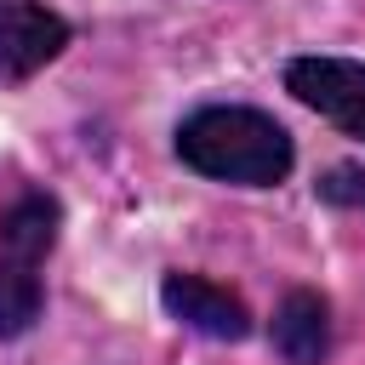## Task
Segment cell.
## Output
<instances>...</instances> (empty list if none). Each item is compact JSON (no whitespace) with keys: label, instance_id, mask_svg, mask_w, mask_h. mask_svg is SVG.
<instances>
[{"label":"cell","instance_id":"6da1fadb","mask_svg":"<svg viewBox=\"0 0 365 365\" xmlns=\"http://www.w3.org/2000/svg\"><path fill=\"white\" fill-rule=\"evenodd\" d=\"M177 154L200 177L240 182V188H274L291 171V160H297L285 125L268 120L262 108H240V103L194 108L177 125Z\"/></svg>","mask_w":365,"mask_h":365},{"label":"cell","instance_id":"7a4b0ae2","mask_svg":"<svg viewBox=\"0 0 365 365\" xmlns=\"http://www.w3.org/2000/svg\"><path fill=\"white\" fill-rule=\"evenodd\" d=\"M285 86L297 91V103L319 108L325 120H336L348 137L365 143V63H348V57H297L285 68Z\"/></svg>","mask_w":365,"mask_h":365},{"label":"cell","instance_id":"3957f363","mask_svg":"<svg viewBox=\"0 0 365 365\" xmlns=\"http://www.w3.org/2000/svg\"><path fill=\"white\" fill-rule=\"evenodd\" d=\"M68 46V23L34 0H6L0 6V80H29L40 74L57 51Z\"/></svg>","mask_w":365,"mask_h":365},{"label":"cell","instance_id":"277c9868","mask_svg":"<svg viewBox=\"0 0 365 365\" xmlns=\"http://www.w3.org/2000/svg\"><path fill=\"white\" fill-rule=\"evenodd\" d=\"M160 297H165V308H171L182 325H194L200 336L240 342V336L251 331V314H245V302H240L228 285H211V279H200V274H165Z\"/></svg>","mask_w":365,"mask_h":365},{"label":"cell","instance_id":"5b68a950","mask_svg":"<svg viewBox=\"0 0 365 365\" xmlns=\"http://www.w3.org/2000/svg\"><path fill=\"white\" fill-rule=\"evenodd\" d=\"M274 348L291 365H319L331 354V308L319 291H291L274 314Z\"/></svg>","mask_w":365,"mask_h":365},{"label":"cell","instance_id":"8992f818","mask_svg":"<svg viewBox=\"0 0 365 365\" xmlns=\"http://www.w3.org/2000/svg\"><path fill=\"white\" fill-rule=\"evenodd\" d=\"M57 222H63V211H57V200H46V194H23L6 217H0V257H11V262H46V251L57 245Z\"/></svg>","mask_w":365,"mask_h":365},{"label":"cell","instance_id":"52a82bcc","mask_svg":"<svg viewBox=\"0 0 365 365\" xmlns=\"http://www.w3.org/2000/svg\"><path fill=\"white\" fill-rule=\"evenodd\" d=\"M40 319V274L34 262L0 257V336H23Z\"/></svg>","mask_w":365,"mask_h":365},{"label":"cell","instance_id":"ba28073f","mask_svg":"<svg viewBox=\"0 0 365 365\" xmlns=\"http://www.w3.org/2000/svg\"><path fill=\"white\" fill-rule=\"evenodd\" d=\"M319 194H325V200H336V205H365V171L336 165V171L319 182Z\"/></svg>","mask_w":365,"mask_h":365}]
</instances>
